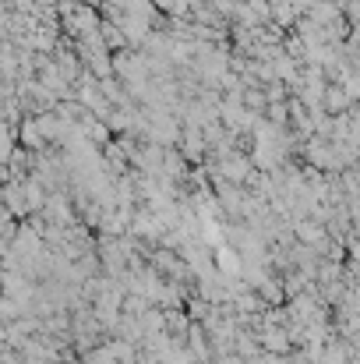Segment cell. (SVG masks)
<instances>
[{"instance_id":"1","label":"cell","mask_w":360,"mask_h":364,"mask_svg":"<svg viewBox=\"0 0 360 364\" xmlns=\"http://www.w3.org/2000/svg\"><path fill=\"white\" fill-rule=\"evenodd\" d=\"M261 340H265V347H268V350H276V354H279V350H286V333H265Z\"/></svg>"}]
</instances>
